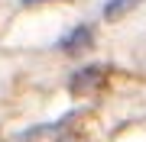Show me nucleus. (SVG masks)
<instances>
[{"label": "nucleus", "instance_id": "f257e3e1", "mask_svg": "<svg viewBox=\"0 0 146 142\" xmlns=\"http://www.w3.org/2000/svg\"><path fill=\"white\" fill-rule=\"evenodd\" d=\"M101 81H104V68L88 65V68H81V71L72 78V87H75V90H84V87H98Z\"/></svg>", "mask_w": 146, "mask_h": 142}, {"label": "nucleus", "instance_id": "f03ea898", "mask_svg": "<svg viewBox=\"0 0 146 142\" xmlns=\"http://www.w3.org/2000/svg\"><path fill=\"white\" fill-rule=\"evenodd\" d=\"M88 42H91V26H78L72 36L62 39V48H65V52H78V48L88 45Z\"/></svg>", "mask_w": 146, "mask_h": 142}, {"label": "nucleus", "instance_id": "7ed1b4c3", "mask_svg": "<svg viewBox=\"0 0 146 142\" xmlns=\"http://www.w3.org/2000/svg\"><path fill=\"white\" fill-rule=\"evenodd\" d=\"M136 3H140V0H107V7H104V20H117V16L130 13Z\"/></svg>", "mask_w": 146, "mask_h": 142}, {"label": "nucleus", "instance_id": "20e7f679", "mask_svg": "<svg viewBox=\"0 0 146 142\" xmlns=\"http://www.w3.org/2000/svg\"><path fill=\"white\" fill-rule=\"evenodd\" d=\"M23 3H26V7H33V3H46V0H23Z\"/></svg>", "mask_w": 146, "mask_h": 142}]
</instances>
